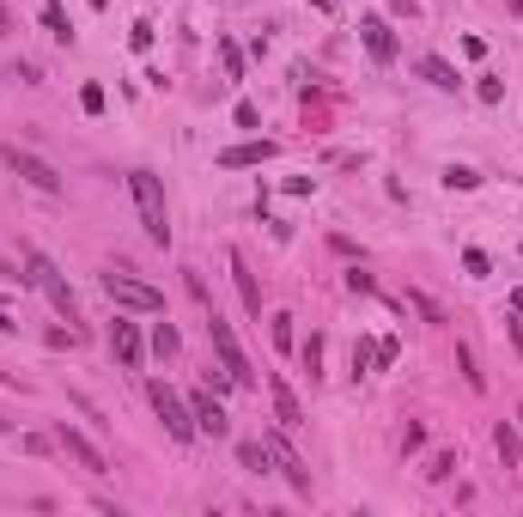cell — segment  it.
Returning <instances> with one entry per match:
<instances>
[{"label": "cell", "instance_id": "cell-1", "mask_svg": "<svg viewBox=\"0 0 523 517\" xmlns=\"http://www.w3.org/2000/svg\"><path fill=\"white\" fill-rule=\"evenodd\" d=\"M128 195H134V207H141V225H146V238L171 244V207H164V183L153 177V171H128Z\"/></svg>", "mask_w": 523, "mask_h": 517}, {"label": "cell", "instance_id": "cell-2", "mask_svg": "<svg viewBox=\"0 0 523 517\" xmlns=\"http://www.w3.org/2000/svg\"><path fill=\"white\" fill-rule=\"evenodd\" d=\"M19 262H25V280H31V286H37L43 299L55 304L61 317H74V286H67V274H61L55 262L43 256L37 244H19Z\"/></svg>", "mask_w": 523, "mask_h": 517}, {"label": "cell", "instance_id": "cell-3", "mask_svg": "<svg viewBox=\"0 0 523 517\" xmlns=\"http://www.w3.org/2000/svg\"><path fill=\"white\" fill-rule=\"evenodd\" d=\"M146 402H153V414L164 420V432L177 438V444H189V438H195V414H189V402H183V396H177V390H171L164 378H153V383H146Z\"/></svg>", "mask_w": 523, "mask_h": 517}, {"label": "cell", "instance_id": "cell-4", "mask_svg": "<svg viewBox=\"0 0 523 517\" xmlns=\"http://www.w3.org/2000/svg\"><path fill=\"white\" fill-rule=\"evenodd\" d=\"M104 293H110V304L141 311V317H159L164 311V293L153 286V280H134V274H104Z\"/></svg>", "mask_w": 523, "mask_h": 517}, {"label": "cell", "instance_id": "cell-5", "mask_svg": "<svg viewBox=\"0 0 523 517\" xmlns=\"http://www.w3.org/2000/svg\"><path fill=\"white\" fill-rule=\"evenodd\" d=\"M207 335H213V353H220V372L232 383H256V372H250V353L238 347V335H232V323L213 311V323H207Z\"/></svg>", "mask_w": 523, "mask_h": 517}, {"label": "cell", "instance_id": "cell-6", "mask_svg": "<svg viewBox=\"0 0 523 517\" xmlns=\"http://www.w3.org/2000/svg\"><path fill=\"white\" fill-rule=\"evenodd\" d=\"M0 159H6V171H13V177H25L31 189H43V195H55V189H61V171H55L49 159H37V153H25V146H6Z\"/></svg>", "mask_w": 523, "mask_h": 517}, {"label": "cell", "instance_id": "cell-7", "mask_svg": "<svg viewBox=\"0 0 523 517\" xmlns=\"http://www.w3.org/2000/svg\"><path fill=\"white\" fill-rule=\"evenodd\" d=\"M110 353L122 359V372H141V365H146V335H141V323H134V317L110 323Z\"/></svg>", "mask_w": 523, "mask_h": 517}, {"label": "cell", "instance_id": "cell-8", "mask_svg": "<svg viewBox=\"0 0 523 517\" xmlns=\"http://www.w3.org/2000/svg\"><path fill=\"white\" fill-rule=\"evenodd\" d=\"M262 444L274 451V462H281L286 487H292V493H304V499H311V469H304V457H299V451H292V444H286L281 432H262Z\"/></svg>", "mask_w": 523, "mask_h": 517}, {"label": "cell", "instance_id": "cell-9", "mask_svg": "<svg viewBox=\"0 0 523 517\" xmlns=\"http://www.w3.org/2000/svg\"><path fill=\"white\" fill-rule=\"evenodd\" d=\"M360 43H365V55L378 61V67L396 61V31H390V19H378V13H365V19H360Z\"/></svg>", "mask_w": 523, "mask_h": 517}, {"label": "cell", "instance_id": "cell-10", "mask_svg": "<svg viewBox=\"0 0 523 517\" xmlns=\"http://www.w3.org/2000/svg\"><path fill=\"white\" fill-rule=\"evenodd\" d=\"M274 153H281V146H274V140H238V146H225L220 153V171H250V164H268L274 159Z\"/></svg>", "mask_w": 523, "mask_h": 517}, {"label": "cell", "instance_id": "cell-11", "mask_svg": "<svg viewBox=\"0 0 523 517\" xmlns=\"http://www.w3.org/2000/svg\"><path fill=\"white\" fill-rule=\"evenodd\" d=\"M55 444H61V451H67L74 462H80L85 475H104V469H110V462H104V451H98V444H92L85 432H74V426H61V432H55Z\"/></svg>", "mask_w": 523, "mask_h": 517}, {"label": "cell", "instance_id": "cell-12", "mask_svg": "<svg viewBox=\"0 0 523 517\" xmlns=\"http://www.w3.org/2000/svg\"><path fill=\"white\" fill-rule=\"evenodd\" d=\"M189 414H195V432H213V438H225V426H232V414L220 408L213 390H195V396H189Z\"/></svg>", "mask_w": 523, "mask_h": 517}, {"label": "cell", "instance_id": "cell-13", "mask_svg": "<svg viewBox=\"0 0 523 517\" xmlns=\"http://www.w3.org/2000/svg\"><path fill=\"white\" fill-rule=\"evenodd\" d=\"M225 268H232V286H238L243 311H250V317H262V286H256V274H250V262H243V250H232V256H225Z\"/></svg>", "mask_w": 523, "mask_h": 517}, {"label": "cell", "instance_id": "cell-14", "mask_svg": "<svg viewBox=\"0 0 523 517\" xmlns=\"http://www.w3.org/2000/svg\"><path fill=\"white\" fill-rule=\"evenodd\" d=\"M268 396H274V420H281V432H299V426H304V408H299V396H292V383H286V378H268Z\"/></svg>", "mask_w": 523, "mask_h": 517}, {"label": "cell", "instance_id": "cell-15", "mask_svg": "<svg viewBox=\"0 0 523 517\" xmlns=\"http://www.w3.org/2000/svg\"><path fill=\"white\" fill-rule=\"evenodd\" d=\"M493 451H499L505 469H518V457H523V432L511 426V420H499V426H493Z\"/></svg>", "mask_w": 523, "mask_h": 517}, {"label": "cell", "instance_id": "cell-16", "mask_svg": "<svg viewBox=\"0 0 523 517\" xmlns=\"http://www.w3.org/2000/svg\"><path fill=\"white\" fill-rule=\"evenodd\" d=\"M420 80L439 85V92H457V85H463V80H457V67H450L444 55H420Z\"/></svg>", "mask_w": 523, "mask_h": 517}, {"label": "cell", "instance_id": "cell-17", "mask_svg": "<svg viewBox=\"0 0 523 517\" xmlns=\"http://www.w3.org/2000/svg\"><path fill=\"white\" fill-rule=\"evenodd\" d=\"M238 462L250 469V475H268V462H274V451H268L262 438H243V444H238Z\"/></svg>", "mask_w": 523, "mask_h": 517}, {"label": "cell", "instance_id": "cell-18", "mask_svg": "<svg viewBox=\"0 0 523 517\" xmlns=\"http://www.w3.org/2000/svg\"><path fill=\"white\" fill-rule=\"evenodd\" d=\"M43 31L55 43H74V25H67V13H61V0H43Z\"/></svg>", "mask_w": 523, "mask_h": 517}, {"label": "cell", "instance_id": "cell-19", "mask_svg": "<svg viewBox=\"0 0 523 517\" xmlns=\"http://www.w3.org/2000/svg\"><path fill=\"white\" fill-rule=\"evenodd\" d=\"M177 347H183V335H177V329H171V323H153V353H159V359H171Z\"/></svg>", "mask_w": 523, "mask_h": 517}, {"label": "cell", "instance_id": "cell-20", "mask_svg": "<svg viewBox=\"0 0 523 517\" xmlns=\"http://www.w3.org/2000/svg\"><path fill=\"white\" fill-rule=\"evenodd\" d=\"M220 61H225V80H243V49L232 37H220Z\"/></svg>", "mask_w": 523, "mask_h": 517}, {"label": "cell", "instance_id": "cell-21", "mask_svg": "<svg viewBox=\"0 0 523 517\" xmlns=\"http://www.w3.org/2000/svg\"><path fill=\"white\" fill-rule=\"evenodd\" d=\"M444 183H450V189H481V171H475V164H450Z\"/></svg>", "mask_w": 523, "mask_h": 517}, {"label": "cell", "instance_id": "cell-22", "mask_svg": "<svg viewBox=\"0 0 523 517\" xmlns=\"http://www.w3.org/2000/svg\"><path fill=\"white\" fill-rule=\"evenodd\" d=\"M304 378H311V383L322 378V335H311V341H304Z\"/></svg>", "mask_w": 523, "mask_h": 517}, {"label": "cell", "instance_id": "cell-23", "mask_svg": "<svg viewBox=\"0 0 523 517\" xmlns=\"http://www.w3.org/2000/svg\"><path fill=\"white\" fill-rule=\"evenodd\" d=\"M268 335H274V347H292V317H286V311H274V317H268Z\"/></svg>", "mask_w": 523, "mask_h": 517}, {"label": "cell", "instance_id": "cell-24", "mask_svg": "<svg viewBox=\"0 0 523 517\" xmlns=\"http://www.w3.org/2000/svg\"><path fill=\"white\" fill-rule=\"evenodd\" d=\"M371 365H378V347H371V341H353V378H365Z\"/></svg>", "mask_w": 523, "mask_h": 517}, {"label": "cell", "instance_id": "cell-25", "mask_svg": "<svg viewBox=\"0 0 523 517\" xmlns=\"http://www.w3.org/2000/svg\"><path fill=\"white\" fill-rule=\"evenodd\" d=\"M457 365H463L469 390H487V378H481V372H475V353H469V347H457Z\"/></svg>", "mask_w": 523, "mask_h": 517}, {"label": "cell", "instance_id": "cell-26", "mask_svg": "<svg viewBox=\"0 0 523 517\" xmlns=\"http://www.w3.org/2000/svg\"><path fill=\"white\" fill-rule=\"evenodd\" d=\"M475 98H481V104H499V98H505V80H493V74H481V85H475Z\"/></svg>", "mask_w": 523, "mask_h": 517}, {"label": "cell", "instance_id": "cell-27", "mask_svg": "<svg viewBox=\"0 0 523 517\" xmlns=\"http://www.w3.org/2000/svg\"><path fill=\"white\" fill-rule=\"evenodd\" d=\"M408 304H414V311H420L426 323H444V311H439V304H432V299H426V293H408Z\"/></svg>", "mask_w": 523, "mask_h": 517}, {"label": "cell", "instance_id": "cell-28", "mask_svg": "<svg viewBox=\"0 0 523 517\" xmlns=\"http://www.w3.org/2000/svg\"><path fill=\"white\" fill-rule=\"evenodd\" d=\"M347 293H378V280L365 274V268H347Z\"/></svg>", "mask_w": 523, "mask_h": 517}, {"label": "cell", "instance_id": "cell-29", "mask_svg": "<svg viewBox=\"0 0 523 517\" xmlns=\"http://www.w3.org/2000/svg\"><path fill=\"white\" fill-rule=\"evenodd\" d=\"M450 469H457V457H450V451H439V457L426 462V475H432V481H444V475H450Z\"/></svg>", "mask_w": 523, "mask_h": 517}, {"label": "cell", "instance_id": "cell-30", "mask_svg": "<svg viewBox=\"0 0 523 517\" xmlns=\"http://www.w3.org/2000/svg\"><path fill=\"white\" fill-rule=\"evenodd\" d=\"M463 268H469V274H475V280H481L487 268H493V262H487V250H463Z\"/></svg>", "mask_w": 523, "mask_h": 517}, {"label": "cell", "instance_id": "cell-31", "mask_svg": "<svg viewBox=\"0 0 523 517\" xmlns=\"http://www.w3.org/2000/svg\"><path fill=\"white\" fill-rule=\"evenodd\" d=\"M80 104H85V116H98V110H104V85H85Z\"/></svg>", "mask_w": 523, "mask_h": 517}, {"label": "cell", "instance_id": "cell-32", "mask_svg": "<svg viewBox=\"0 0 523 517\" xmlns=\"http://www.w3.org/2000/svg\"><path fill=\"white\" fill-rule=\"evenodd\" d=\"M232 116H238V128H250V134H256V128H262V116H256V104H238V110H232Z\"/></svg>", "mask_w": 523, "mask_h": 517}, {"label": "cell", "instance_id": "cell-33", "mask_svg": "<svg viewBox=\"0 0 523 517\" xmlns=\"http://www.w3.org/2000/svg\"><path fill=\"white\" fill-rule=\"evenodd\" d=\"M0 37H13V13H6V0H0Z\"/></svg>", "mask_w": 523, "mask_h": 517}, {"label": "cell", "instance_id": "cell-34", "mask_svg": "<svg viewBox=\"0 0 523 517\" xmlns=\"http://www.w3.org/2000/svg\"><path fill=\"white\" fill-rule=\"evenodd\" d=\"M13 329H19V323H13V317H6V311H0V335H13Z\"/></svg>", "mask_w": 523, "mask_h": 517}, {"label": "cell", "instance_id": "cell-35", "mask_svg": "<svg viewBox=\"0 0 523 517\" xmlns=\"http://www.w3.org/2000/svg\"><path fill=\"white\" fill-rule=\"evenodd\" d=\"M511 311H523V286H518V293H511Z\"/></svg>", "mask_w": 523, "mask_h": 517}, {"label": "cell", "instance_id": "cell-36", "mask_svg": "<svg viewBox=\"0 0 523 517\" xmlns=\"http://www.w3.org/2000/svg\"><path fill=\"white\" fill-rule=\"evenodd\" d=\"M0 432H13V420H6V414H0Z\"/></svg>", "mask_w": 523, "mask_h": 517}, {"label": "cell", "instance_id": "cell-37", "mask_svg": "<svg viewBox=\"0 0 523 517\" xmlns=\"http://www.w3.org/2000/svg\"><path fill=\"white\" fill-rule=\"evenodd\" d=\"M505 6H511V13H523V0H505Z\"/></svg>", "mask_w": 523, "mask_h": 517}, {"label": "cell", "instance_id": "cell-38", "mask_svg": "<svg viewBox=\"0 0 523 517\" xmlns=\"http://www.w3.org/2000/svg\"><path fill=\"white\" fill-rule=\"evenodd\" d=\"M518 432H523V408H518Z\"/></svg>", "mask_w": 523, "mask_h": 517}]
</instances>
